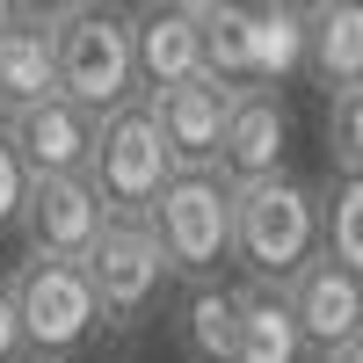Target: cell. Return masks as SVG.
Segmentation results:
<instances>
[{"instance_id":"1","label":"cell","mask_w":363,"mask_h":363,"mask_svg":"<svg viewBox=\"0 0 363 363\" xmlns=\"http://www.w3.org/2000/svg\"><path fill=\"white\" fill-rule=\"evenodd\" d=\"M51 29V87L58 102H73L87 116H109L138 95L131 80V37L124 15L102 8V0H66V8H44Z\"/></svg>"},{"instance_id":"2","label":"cell","mask_w":363,"mask_h":363,"mask_svg":"<svg viewBox=\"0 0 363 363\" xmlns=\"http://www.w3.org/2000/svg\"><path fill=\"white\" fill-rule=\"evenodd\" d=\"M313 255H320V196L306 182L269 174L233 189V262L247 269V284L284 291Z\"/></svg>"},{"instance_id":"3","label":"cell","mask_w":363,"mask_h":363,"mask_svg":"<svg viewBox=\"0 0 363 363\" xmlns=\"http://www.w3.org/2000/svg\"><path fill=\"white\" fill-rule=\"evenodd\" d=\"M138 225L153 233L167 277L211 284L233 262V189L218 174H167L160 196H153V211H145Z\"/></svg>"},{"instance_id":"4","label":"cell","mask_w":363,"mask_h":363,"mask_svg":"<svg viewBox=\"0 0 363 363\" xmlns=\"http://www.w3.org/2000/svg\"><path fill=\"white\" fill-rule=\"evenodd\" d=\"M167 153H160V138H153V116H145V102L131 95L124 109H109L95 116V145H87V189H95V203L109 211V218H145L160 196V182H167Z\"/></svg>"},{"instance_id":"5","label":"cell","mask_w":363,"mask_h":363,"mask_svg":"<svg viewBox=\"0 0 363 363\" xmlns=\"http://www.w3.org/2000/svg\"><path fill=\"white\" fill-rule=\"evenodd\" d=\"M8 298H15L29 356H51V363H66L87 335H95V320H102L95 291H87V269L80 262H51V255H29L8 277Z\"/></svg>"},{"instance_id":"6","label":"cell","mask_w":363,"mask_h":363,"mask_svg":"<svg viewBox=\"0 0 363 363\" xmlns=\"http://www.w3.org/2000/svg\"><path fill=\"white\" fill-rule=\"evenodd\" d=\"M87 291H95V313L109 327H138L145 313H153V298L167 284V262L153 247V233H145L138 218H109L102 240L87 247Z\"/></svg>"},{"instance_id":"7","label":"cell","mask_w":363,"mask_h":363,"mask_svg":"<svg viewBox=\"0 0 363 363\" xmlns=\"http://www.w3.org/2000/svg\"><path fill=\"white\" fill-rule=\"evenodd\" d=\"M145 116H153V138L174 174H218V138H225V87L218 80H182V87H160V95H138Z\"/></svg>"},{"instance_id":"8","label":"cell","mask_w":363,"mask_h":363,"mask_svg":"<svg viewBox=\"0 0 363 363\" xmlns=\"http://www.w3.org/2000/svg\"><path fill=\"white\" fill-rule=\"evenodd\" d=\"M0 138H8V153L22 160L29 182H80L87 174V145H95V116L51 95L37 109L0 116Z\"/></svg>"},{"instance_id":"9","label":"cell","mask_w":363,"mask_h":363,"mask_svg":"<svg viewBox=\"0 0 363 363\" xmlns=\"http://www.w3.org/2000/svg\"><path fill=\"white\" fill-rule=\"evenodd\" d=\"M284 313L298 327L306 349H342V342H363V277L356 269H335L327 255H313L298 277L284 284Z\"/></svg>"},{"instance_id":"10","label":"cell","mask_w":363,"mask_h":363,"mask_svg":"<svg viewBox=\"0 0 363 363\" xmlns=\"http://www.w3.org/2000/svg\"><path fill=\"white\" fill-rule=\"evenodd\" d=\"M284 145H291V109L269 87H240L225 102V138H218V182L247 189V182L284 174Z\"/></svg>"},{"instance_id":"11","label":"cell","mask_w":363,"mask_h":363,"mask_svg":"<svg viewBox=\"0 0 363 363\" xmlns=\"http://www.w3.org/2000/svg\"><path fill=\"white\" fill-rule=\"evenodd\" d=\"M124 37H131V80L145 87V95L182 87V80L203 73L189 0H153V8H131V15H124Z\"/></svg>"},{"instance_id":"12","label":"cell","mask_w":363,"mask_h":363,"mask_svg":"<svg viewBox=\"0 0 363 363\" xmlns=\"http://www.w3.org/2000/svg\"><path fill=\"white\" fill-rule=\"evenodd\" d=\"M15 225H29V255L87 262V247H95L102 225H109V211L95 203V189H87V182H29Z\"/></svg>"},{"instance_id":"13","label":"cell","mask_w":363,"mask_h":363,"mask_svg":"<svg viewBox=\"0 0 363 363\" xmlns=\"http://www.w3.org/2000/svg\"><path fill=\"white\" fill-rule=\"evenodd\" d=\"M306 66L327 95H356L363 80V8L356 0H320L306 8Z\"/></svg>"},{"instance_id":"14","label":"cell","mask_w":363,"mask_h":363,"mask_svg":"<svg viewBox=\"0 0 363 363\" xmlns=\"http://www.w3.org/2000/svg\"><path fill=\"white\" fill-rule=\"evenodd\" d=\"M51 29H44V8L37 15H15L0 29V116L15 109H37L51 102Z\"/></svg>"},{"instance_id":"15","label":"cell","mask_w":363,"mask_h":363,"mask_svg":"<svg viewBox=\"0 0 363 363\" xmlns=\"http://www.w3.org/2000/svg\"><path fill=\"white\" fill-rule=\"evenodd\" d=\"M306 342H298V327L284 313V291H233V363H298Z\"/></svg>"},{"instance_id":"16","label":"cell","mask_w":363,"mask_h":363,"mask_svg":"<svg viewBox=\"0 0 363 363\" xmlns=\"http://www.w3.org/2000/svg\"><path fill=\"white\" fill-rule=\"evenodd\" d=\"M189 15H196V51H203V80H218L225 95L255 87L247 8H233V0H189Z\"/></svg>"},{"instance_id":"17","label":"cell","mask_w":363,"mask_h":363,"mask_svg":"<svg viewBox=\"0 0 363 363\" xmlns=\"http://www.w3.org/2000/svg\"><path fill=\"white\" fill-rule=\"evenodd\" d=\"M247 51H255V87L277 95L291 73H306V8H291V0L247 8Z\"/></svg>"},{"instance_id":"18","label":"cell","mask_w":363,"mask_h":363,"mask_svg":"<svg viewBox=\"0 0 363 363\" xmlns=\"http://www.w3.org/2000/svg\"><path fill=\"white\" fill-rule=\"evenodd\" d=\"M174 342H182L189 363H233V291L196 284L174 306Z\"/></svg>"},{"instance_id":"19","label":"cell","mask_w":363,"mask_h":363,"mask_svg":"<svg viewBox=\"0 0 363 363\" xmlns=\"http://www.w3.org/2000/svg\"><path fill=\"white\" fill-rule=\"evenodd\" d=\"M320 255L363 277V174H335L320 196Z\"/></svg>"},{"instance_id":"20","label":"cell","mask_w":363,"mask_h":363,"mask_svg":"<svg viewBox=\"0 0 363 363\" xmlns=\"http://www.w3.org/2000/svg\"><path fill=\"white\" fill-rule=\"evenodd\" d=\"M327 160L335 174H363V95H327Z\"/></svg>"},{"instance_id":"21","label":"cell","mask_w":363,"mask_h":363,"mask_svg":"<svg viewBox=\"0 0 363 363\" xmlns=\"http://www.w3.org/2000/svg\"><path fill=\"white\" fill-rule=\"evenodd\" d=\"M22 196H29V174H22V160L8 153V138H0V225L22 218Z\"/></svg>"},{"instance_id":"22","label":"cell","mask_w":363,"mask_h":363,"mask_svg":"<svg viewBox=\"0 0 363 363\" xmlns=\"http://www.w3.org/2000/svg\"><path fill=\"white\" fill-rule=\"evenodd\" d=\"M0 363H29V342H22V320H15L8 277H0Z\"/></svg>"},{"instance_id":"23","label":"cell","mask_w":363,"mask_h":363,"mask_svg":"<svg viewBox=\"0 0 363 363\" xmlns=\"http://www.w3.org/2000/svg\"><path fill=\"white\" fill-rule=\"evenodd\" d=\"M320 363H363V342H342V349H327Z\"/></svg>"},{"instance_id":"24","label":"cell","mask_w":363,"mask_h":363,"mask_svg":"<svg viewBox=\"0 0 363 363\" xmlns=\"http://www.w3.org/2000/svg\"><path fill=\"white\" fill-rule=\"evenodd\" d=\"M8 22H15V8H8V0H0V29H8Z\"/></svg>"},{"instance_id":"25","label":"cell","mask_w":363,"mask_h":363,"mask_svg":"<svg viewBox=\"0 0 363 363\" xmlns=\"http://www.w3.org/2000/svg\"><path fill=\"white\" fill-rule=\"evenodd\" d=\"M29 363H51V356H29Z\"/></svg>"}]
</instances>
